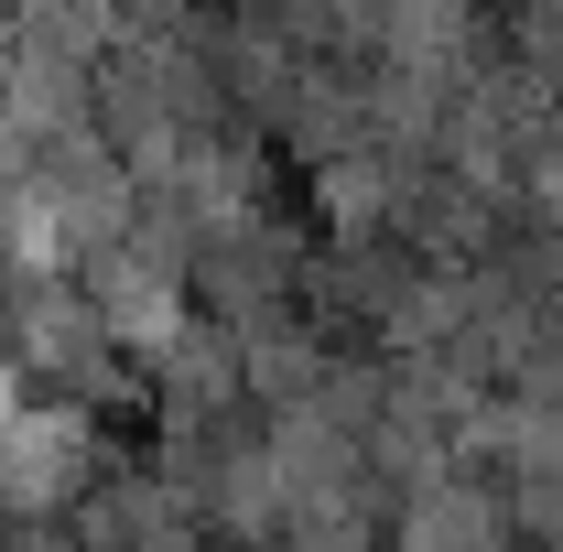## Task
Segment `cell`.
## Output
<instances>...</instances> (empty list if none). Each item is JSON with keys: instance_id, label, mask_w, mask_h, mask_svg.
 Returning a JSON list of instances; mask_svg holds the SVG:
<instances>
[{"instance_id": "7a4b0ae2", "label": "cell", "mask_w": 563, "mask_h": 552, "mask_svg": "<svg viewBox=\"0 0 563 552\" xmlns=\"http://www.w3.org/2000/svg\"><path fill=\"white\" fill-rule=\"evenodd\" d=\"M152 412L174 422H217V412H250V357H239V325L196 314L185 336L152 357Z\"/></svg>"}, {"instance_id": "6da1fadb", "label": "cell", "mask_w": 563, "mask_h": 552, "mask_svg": "<svg viewBox=\"0 0 563 552\" xmlns=\"http://www.w3.org/2000/svg\"><path fill=\"white\" fill-rule=\"evenodd\" d=\"M11 368L66 401V412H120V401H152V379L131 368V346L109 336V314L87 303V281H22L11 292Z\"/></svg>"}]
</instances>
